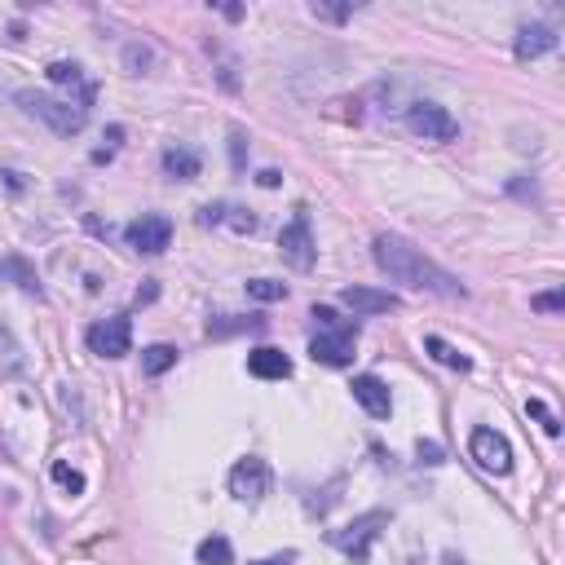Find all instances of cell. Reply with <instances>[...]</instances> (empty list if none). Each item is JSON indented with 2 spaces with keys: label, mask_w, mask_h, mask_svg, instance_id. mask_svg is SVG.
I'll list each match as a JSON object with an SVG mask.
<instances>
[{
  "label": "cell",
  "mask_w": 565,
  "mask_h": 565,
  "mask_svg": "<svg viewBox=\"0 0 565 565\" xmlns=\"http://www.w3.org/2000/svg\"><path fill=\"white\" fill-rule=\"evenodd\" d=\"M424 349L437 358V362H446V367H455V371H468V358L464 354H455L451 345H446L442 336H424Z\"/></svg>",
  "instance_id": "20"
},
{
  "label": "cell",
  "mask_w": 565,
  "mask_h": 565,
  "mask_svg": "<svg viewBox=\"0 0 565 565\" xmlns=\"http://www.w3.org/2000/svg\"><path fill=\"white\" fill-rule=\"evenodd\" d=\"M164 173L177 177V181L199 177V155L190 151V146H168V151H164Z\"/></svg>",
  "instance_id": "15"
},
{
  "label": "cell",
  "mask_w": 565,
  "mask_h": 565,
  "mask_svg": "<svg viewBox=\"0 0 565 565\" xmlns=\"http://www.w3.org/2000/svg\"><path fill=\"white\" fill-rule=\"evenodd\" d=\"M124 239H129L133 252H146V257H159V252L173 243V221L159 217V212H146V217H137L129 230H124Z\"/></svg>",
  "instance_id": "6"
},
{
  "label": "cell",
  "mask_w": 565,
  "mask_h": 565,
  "mask_svg": "<svg viewBox=\"0 0 565 565\" xmlns=\"http://www.w3.org/2000/svg\"><path fill=\"white\" fill-rule=\"evenodd\" d=\"M195 557H199V565H230L234 561V548H230V539L212 535V539H204L195 548Z\"/></svg>",
  "instance_id": "18"
},
{
  "label": "cell",
  "mask_w": 565,
  "mask_h": 565,
  "mask_svg": "<svg viewBox=\"0 0 565 565\" xmlns=\"http://www.w3.org/2000/svg\"><path fill=\"white\" fill-rule=\"evenodd\" d=\"M53 482L62 490H71V495H84V473H76V468H67V464H53Z\"/></svg>",
  "instance_id": "22"
},
{
  "label": "cell",
  "mask_w": 565,
  "mask_h": 565,
  "mask_svg": "<svg viewBox=\"0 0 565 565\" xmlns=\"http://www.w3.org/2000/svg\"><path fill=\"white\" fill-rule=\"evenodd\" d=\"M168 367H177V349H173V345H151V349H142V371H146V376H164Z\"/></svg>",
  "instance_id": "17"
},
{
  "label": "cell",
  "mask_w": 565,
  "mask_h": 565,
  "mask_svg": "<svg viewBox=\"0 0 565 565\" xmlns=\"http://www.w3.org/2000/svg\"><path fill=\"white\" fill-rule=\"evenodd\" d=\"M18 106H23L27 115H36L40 124H49L58 137L80 133L84 120H89V102H80V98H49V93L23 89V93H18Z\"/></svg>",
  "instance_id": "2"
},
{
  "label": "cell",
  "mask_w": 565,
  "mask_h": 565,
  "mask_svg": "<svg viewBox=\"0 0 565 565\" xmlns=\"http://www.w3.org/2000/svg\"><path fill=\"white\" fill-rule=\"evenodd\" d=\"M468 451H473V460L482 464L486 473H499V477H504L508 468H513V446H508V437L495 433V429H477L473 442H468Z\"/></svg>",
  "instance_id": "8"
},
{
  "label": "cell",
  "mask_w": 565,
  "mask_h": 565,
  "mask_svg": "<svg viewBox=\"0 0 565 565\" xmlns=\"http://www.w3.org/2000/svg\"><path fill=\"white\" fill-rule=\"evenodd\" d=\"M18 367H23V349H18L9 327H0V376H14Z\"/></svg>",
  "instance_id": "19"
},
{
  "label": "cell",
  "mask_w": 565,
  "mask_h": 565,
  "mask_svg": "<svg viewBox=\"0 0 565 565\" xmlns=\"http://www.w3.org/2000/svg\"><path fill=\"white\" fill-rule=\"evenodd\" d=\"M257 181H261V186H265V190H274V186H279V173H274V168H265V173H261Z\"/></svg>",
  "instance_id": "25"
},
{
  "label": "cell",
  "mask_w": 565,
  "mask_h": 565,
  "mask_svg": "<svg viewBox=\"0 0 565 565\" xmlns=\"http://www.w3.org/2000/svg\"><path fill=\"white\" fill-rule=\"evenodd\" d=\"M252 565H287V561H252Z\"/></svg>",
  "instance_id": "27"
},
{
  "label": "cell",
  "mask_w": 565,
  "mask_h": 565,
  "mask_svg": "<svg viewBox=\"0 0 565 565\" xmlns=\"http://www.w3.org/2000/svg\"><path fill=\"white\" fill-rule=\"evenodd\" d=\"M248 371L257 380H287L292 376V358H287L283 349H274V345H261V349H252L248 354Z\"/></svg>",
  "instance_id": "11"
},
{
  "label": "cell",
  "mask_w": 565,
  "mask_h": 565,
  "mask_svg": "<svg viewBox=\"0 0 565 565\" xmlns=\"http://www.w3.org/2000/svg\"><path fill=\"white\" fill-rule=\"evenodd\" d=\"M248 296H252V301H283L287 287L274 283V279H252V283H248Z\"/></svg>",
  "instance_id": "21"
},
{
  "label": "cell",
  "mask_w": 565,
  "mask_h": 565,
  "mask_svg": "<svg viewBox=\"0 0 565 565\" xmlns=\"http://www.w3.org/2000/svg\"><path fill=\"white\" fill-rule=\"evenodd\" d=\"M437 455H442V451H437V446H424V442H420V460H429V464H437Z\"/></svg>",
  "instance_id": "26"
},
{
  "label": "cell",
  "mask_w": 565,
  "mask_h": 565,
  "mask_svg": "<svg viewBox=\"0 0 565 565\" xmlns=\"http://www.w3.org/2000/svg\"><path fill=\"white\" fill-rule=\"evenodd\" d=\"M407 124L415 137H424V142H451V137H460V124L451 120V111L437 102H415L407 111Z\"/></svg>",
  "instance_id": "4"
},
{
  "label": "cell",
  "mask_w": 565,
  "mask_h": 565,
  "mask_svg": "<svg viewBox=\"0 0 565 565\" xmlns=\"http://www.w3.org/2000/svg\"><path fill=\"white\" fill-rule=\"evenodd\" d=\"M340 301L354 309V314H389V309H398V296H393V292H376V287H345Z\"/></svg>",
  "instance_id": "13"
},
{
  "label": "cell",
  "mask_w": 565,
  "mask_h": 565,
  "mask_svg": "<svg viewBox=\"0 0 565 565\" xmlns=\"http://www.w3.org/2000/svg\"><path fill=\"white\" fill-rule=\"evenodd\" d=\"M535 309H561V296L548 292V296H535Z\"/></svg>",
  "instance_id": "24"
},
{
  "label": "cell",
  "mask_w": 565,
  "mask_h": 565,
  "mask_svg": "<svg viewBox=\"0 0 565 565\" xmlns=\"http://www.w3.org/2000/svg\"><path fill=\"white\" fill-rule=\"evenodd\" d=\"M526 411H530V415H535V420H543V429H548L552 437H557V433H561V424H557V415H552L548 407H543V402H539V398H530V402H526Z\"/></svg>",
  "instance_id": "23"
},
{
  "label": "cell",
  "mask_w": 565,
  "mask_h": 565,
  "mask_svg": "<svg viewBox=\"0 0 565 565\" xmlns=\"http://www.w3.org/2000/svg\"><path fill=\"white\" fill-rule=\"evenodd\" d=\"M385 513H367V517H358L354 526H345L340 535H332V543L340 552H349V557H367V548H371V539L380 535V526H385Z\"/></svg>",
  "instance_id": "10"
},
{
  "label": "cell",
  "mask_w": 565,
  "mask_h": 565,
  "mask_svg": "<svg viewBox=\"0 0 565 565\" xmlns=\"http://www.w3.org/2000/svg\"><path fill=\"white\" fill-rule=\"evenodd\" d=\"M279 252H283V261L292 265V270H309V265H314V234H309V217H305V212H296L292 226H283Z\"/></svg>",
  "instance_id": "9"
},
{
  "label": "cell",
  "mask_w": 565,
  "mask_h": 565,
  "mask_svg": "<svg viewBox=\"0 0 565 565\" xmlns=\"http://www.w3.org/2000/svg\"><path fill=\"white\" fill-rule=\"evenodd\" d=\"M548 49H557V31H552V27L535 23V27H521V31H517V58H521V62H526V58H539V53H548Z\"/></svg>",
  "instance_id": "14"
},
{
  "label": "cell",
  "mask_w": 565,
  "mask_h": 565,
  "mask_svg": "<svg viewBox=\"0 0 565 565\" xmlns=\"http://www.w3.org/2000/svg\"><path fill=\"white\" fill-rule=\"evenodd\" d=\"M89 349L98 358H124L133 349V323L124 314L102 318V323L89 327Z\"/></svg>",
  "instance_id": "5"
},
{
  "label": "cell",
  "mask_w": 565,
  "mask_h": 565,
  "mask_svg": "<svg viewBox=\"0 0 565 565\" xmlns=\"http://www.w3.org/2000/svg\"><path fill=\"white\" fill-rule=\"evenodd\" d=\"M49 80L58 84V89H76L84 102L93 98V89H89V84H84V76H80V67H76V62H53V67H49Z\"/></svg>",
  "instance_id": "16"
},
{
  "label": "cell",
  "mask_w": 565,
  "mask_h": 565,
  "mask_svg": "<svg viewBox=\"0 0 565 565\" xmlns=\"http://www.w3.org/2000/svg\"><path fill=\"white\" fill-rule=\"evenodd\" d=\"M354 349H358V327H349V323L327 327L323 336L309 340V354H314V362H323V367H349Z\"/></svg>",
  "instance_id": "3"
},
{
  "label": "cell",
  "mask_w": 565,
  "mask_h": 565,
  "mask_svg": "<svg viewBox=\"0 0 565 565\" xmlns=\"http://www.w3.org/2000/svg\"><path fill=\"white\" fill-rule=\"evenodd\" d=\"M265 490H270V468H265V460L248 455V460H239L230 468V495L239 504H257V499H265Z\"/></svg>",
  "instance_id": "7"
},
{
  "label": "cell",
  "mask_w": 565,
  "mask_h": 565,
  "mask_svg": "<svg viewBox=\"0 0 565 565\" xmlns=\"http://www.w3.org/2000/svg\"><path fill=\"white\" fill-rule=\"evenodd\" d=\"M354 398H358V407L367 415H376V420H385V415L393 411V398H389V389H385V380L380 376H358L354 380Z\"/></svg>",
  "instance_id": "12"
},
{
  "label": "cell",
  "mask_w": 565,
  "mask_h": 565,
  "mask_svg": "<svg viewBox=\"0 0 565 565\" xmlns=\"http://www.w3.org/2000/svg\"><path fill=\"white\" fill-rule=\"evenodd\" d=\"M371 257H376V265L393 283L420 287V292H433V296H442V301H464V283L455 279L451 270H442L437 261H429L420 248H411L402 234H376Z\"/></svg>",
  "instance_id": "1"
}]
</instances>
